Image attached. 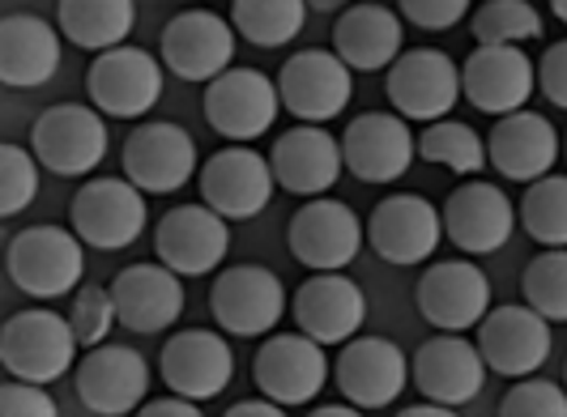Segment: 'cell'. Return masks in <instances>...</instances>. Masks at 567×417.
<instances>
[{
	"mask_svg": "<svg viewBox=\"0 0 567 417\" xmlns=\"http://www.w3.org/2000/svg\"><path fill=\"white\" fill-rule=\"evenodd\" d=\"M368 243L380 260L398 269L426 264L444 243V213L419 192L384 196L368 218Z\"/></svg>",
	"mask_w": 567,
	"mask_h": 417,
	"instance_id": "13",
	"label": "cell"
},
{
	"mask_svg": "<svg viewBox=\"0 0 567 417\" xmlns=\"http://www.w3.org/2000/svg\"><path fill=\"white\" fill-rule=\"evenodd\" d=\"M286 285L265 264H235L218 273L209 290V311L230 336H269L286 315Z\"/></svg>",
	"mask_w": 567,
	"mask_h": 417,
	"instance_id": "12",
	"label": "cell"
},
{
	"mask_svg": "<svg viewBox=\"0 0 567 417\" xmlns=\"http://www.w3.org/2000/svg\"><path fill=\"white\" fill-rule=\"evenodd\" d=\"M550 320L534 311V306H491L486 320L478 324V350H483L486 366L504 379H525L538 375L546 358H550Z\"/></svg>",
	"mask_w": 567,
	"mask_h": 417,
	"instance_id": "20",
	"label": "cell"
},
{
	"mask_svg": "<svg viewBox=\"0 0 567 417\" xmlns=\"http://www.w3.org/2000/svg\"><path fill=\"white\" fill-rule=\"evenodd\" d=\"M470 30L478 43H529L542 34V13L529 0H486Z\"/></svg>",
	"mask_w": 567,
	"mask_h": 417,
	"instance_id": "37",
	"label": "cell"
},
{
	"mask_svg": "<svg viewBox=\"0 0 567 417\" xmlns=\"http://www.w3.org/2000/svg\"><path fill=\"white\" fill-rule=\"evenodd\" d=\"M389 103L410 124L444 119L461 103V69L440 48H410L389 64Z\"/></svg>",
	"mask_w": 567,
	"mask_h": 417,
	"instance_id": "15",
	"label": "cell"
},
{
	"mask_svg": "<svg viewBox=\"0 0 567 417\" xmlns=\"http://www.w3.org/2000/svg\"><path fill=\"white\" fill-rule=\"evenodd\" d=\"M69 320H73V333H78V341H82L85 350L103 345V341L112 336L115 324H120V311H115L112 285H107V290H103V285H82V290L73 294Z\"/></svg>",
	"mask_w": 567,
	"mask_h": 417,
	"instance_id": "39",
	"label": "cell"
},
{
	"mask_svg": "<svg viewBox=\"0 0 567 417\" xmlns=\"http://www.w3.org/2000/svg\"><path fill=\"white\" fill-rule=\"evenodd\" d=\"M39 154L22 145H0V218H18L39 196Z\"/></svg>",
	"mask_w": 567,
	"mask_h": 417,
	"instance_id": "38",
	"label": "cell"
},
{
	"mask_svg": "<svg viewBox=\"0 0 567 417\" xmlns=\"http://www.w3.org/2000/svg\"><path fill=\"white\" fill-rule=\"evenodd\" d=\"M516 213L538 248H567V175H542L525 184Z\"/></svg>",
	"mask_w": 567,
	"mask_h": 417,
	"instance_id": "35",
	"label": "cell"
},
{
	"mask_svg": "<svg viewBox=\"0 0 567 417\" xmlns=\"http://www.w3.org/2000/svg\"><path fill=\"white\" fill-rule=\"evenodd\" d=\"M200 200L209 209H218L227 222H248L256 213H265L269 196H274V163L265 154H256L252 145L230 140L227 149H218L214 158H205L200 167Z\"/></svg>",
	"mask_w": 567,
	"mask_h": 417,
	"instance_id": "14",
	"label": "cell"
},
{
	"mask_svg": "<svg viewBox=\"0 0 567 417\" xmlns=\"http://www.w3.org/2000/svg\"><path fill=\"white\" fill-rule=\"evenodd\" d=\"M564 384H567V362H564Z\"/></svg>",
	"mask_w": 567,
	"mask_h": 417,
	"instance_id": "51",
	"label": "cell"
},
{
	"mask_svg": "<svg viewBox=\"0 0 567 417\" xmlns=\"http://www.w3.org/2000/svg\"><path fill=\"white\" fill-rule=\"evenodd\" d=\"M60 69V30L34 13H9L0 22V82L9 90L48 85Z\"/></svg>",
	"mask_w": 567,
	"mask_h": 417,
	"instance_id": "31",
	"label": "cell"
},
{
	"mask_svg": "<svg viewBox=\"0 0 567 417\" xmlns=\"http://www.w3.org/2000/svg\"><path fill=\"white\" fill-rule=\"evenodd\" d=\"M274 175L278 188L290 196H324L341 179L346 154L333 133H324V124H299L274 140Z\"/></svg>",
	"mask_w": 567,
	"mask_h": 417,
	"instance_id": "29",
	"label": "cell"
},
{
	"mask_svg": "<svg viewBox=\"0 0 567 417\" xmlns=\"http://www.w3.org/2000/svg\"><path fill=\"white\" fill-rule=\"evenodd\" d=\"M316 13H341V9H350L354 0H308Z\"/></svg>",
	"mask_w": 567,
	"mask_h": 417,
	"instance_id": "48",
	"label": "cell"
},
{
	"mask_svg": "<svg viewBox=\"0 0 567 417\" xmlns=\"http://www.w3.org/2000/svg\"><path fill=\"white\" fill-rule=\"evenodd\" d=\"M546 9L555 13V22H564L567 27V0H546Z\"/></svg>",
	"mask_w": 567,
	"mask_h": 417,
	"instance_id": "49",
	"label": "cell"
},
{
	"mask_svg": "<svg viewBox=\"0 0 567 417\" xmlns=\"http://www.w3.org/2000/svg\"><path fill=\"white\" fill-rule=\"evenodd\" d=\"M112 299L120 311V324L128 333H167L171 324L184 315V281L175 269L158 264H128L112 281Z\"/></svg>",
	"mask_w": 567,
	"mask_h": 417,
	"instance_id": "28",
	"label": "cell"
},
{
	"mask_svg": "<svg viewBox=\"0 0 567 417\" xmlns=\"http://www.w3.org/2000/svg\"><path fill=\"white\" fill-rule=\"evenodd\" d=\"M73 230L82 234V243L99 251H120L137 243L145 230V192L124 175V179H85L73 205H69Z\"/></svg>",
	"mask_w": 567,
	"mask_h": 417,
	"instance_id": "7",
	"label": "cell"
},
{
	"mask_svg": "<svg viewBox=\"0 0 567 417\" xmlns=\"http://www.w3.org/2000/svg\"><path fill=\"white\" fill-rule=\"evenodd\" d=\"M286 243L303 269L333 273L354 264L359 248L368 243V226L359 222L350 205H341L333 196H308V205H299L286 226Z\"/></svg>",
	"mask_w": 567,
	"mask_h": 417,
	"instance_id": "5",
	"label": "cell"
},
{
	"mask_svg": "<svg viewBox=\"0 0 567 417\" xmlns=\"http://www.w3.org/2000/svg\"><path fill=\"white\" fill-rule=\"evenodd\" d=\"M419 158L431 163V167H444L453 170V175H478L486 170V140L470 128V124H461V119H431L423 128V137H419Z\"/></svg>",
	"mask_w": 567,
	"mask_h": 417,
	"instance_id": "34",
	"label": "cell"
},
{
	"mask_svg": "<svg viewBox=\"0 0 567 417\" xmlns=\"http://www.w3.org/2000/svg\"><path fill=\"white\" fill-rule=\"evenodd\" d=\"M504 417H567V384H550L538 375H525V379H512V388L499 396V409Z\"/></svg>",
	"mask_w": 567,
	"mask_h": 417,
	"instance_id": "40",
	"label": "cell"
},
{
	"mask_svg": "<svg viewBox=\"0 0 567 417\" xmlns=\"http://www.w3.org/2000/svg\"><path fill=\"white\" fill-rule=\"evenodd\" d=\"M486 371L491 366L474 341H465L461 333H440L423 341L414 354V388L423 392L426 400L461 409L483 392Z\"/></svg>",
	"mask_w": 567,
	"mask_h": 417,
	"instance_id": "26",
	"label": "cell"
},
{
	"mask_svg": "<svg viewBox=\"0 0 567 417\" xmlns=\"http://www.w3.org/2000/svg\"><path fill=\"white\" fill-rule=\"evenodd\" d=\"M333 52L354 73H389V64L405 52V27L384 4H350L333 22Z\"/></svg>",
	"mask_w": 567,
	"mask_h": 417,
	"instance_id": "30",
	"label": "cell"
},
{
	"mask_svg": "<svg viewBox=\"0 0 567 417\" xmlns=\"http://www.w3.org/2000/svg\"><path fill=\"white\" fill-rule=\"evenodd\" d=\"M461 90L486 115L520 112L538 90V64L520 43H478L461 64Z\"/></svg>",
	"mask_w": 567,
	"mask_h": 417,
	"instance_id": "19",
	"label": "cell"
},
{
	"mask_svg": "<svg viewBox=\"0 0 567 417\" xmlns=\"http://www.w3.org/2000/svg\"><path fill=\"white\" fill-rule=\"evenodd\" d=\"M278 90H282V107L299 124H329L354 98V69L338 52L308 48L278 69Z\"/></svg>",
	"mask_w": 567,
	"mask_h": 417,
	"instance_id": "10",
	"label": "cell"
},
{
	"mask_svg": "<svg viewBox=\"0 0 567 417\" xmlns=\"http://www.w3.org/2000/svg\"><path fill=\"white\" fill-rule=\"evenodd\" d=\"M341 154L359 184H398L419 158V137L401 112H363L346 124Z\"/></svg>",
	"mask_w": 567,
	"mask_h": 417,
	"instance_id": "16",
	"label": "cell"
},
{
	"mask_svg": "<svg viewBox=\"0 0 567 417\" xmlns=\"http://www.w3.org/2000/svg\"><path fill=\"white\" fill-rule=\"evenodd\" d=\"M158 375L171 392H184L193 400H214L227 392L230 375H235V350L223 333L184 329L163 345Z\"/></svg>",
	"mask_w": 567,
	"mask_h": 417,
	"instance_id": "25",
	"label": "cell"
},
{
	"mask_svg": "<svg viewBox=\"0 0 567 417\" xmlns=\"http://www.w3.org/2000/svg\"><path fill=\"white\" fill-rule=\"evenodd\" d=\"M401 417H453L456 409H449V405H440V400H419V405H410V409H398Z\"/></svg>",
	"mask_w": 567,
	"mask_h": 417,
	"instance_id": "46",
	"label": "cell"
},
{
	"mask_svg": "<svg viewBox=\"0 0 567 417\" xmlns=\"http://www.w3.org/2000/svg\"><path fill=\"white\" fill-rule=\"evenodd\" d=\"M56 22H60V34L73 48L107 52V48H120L133 34L137 4L133 0H60Z\"/></svg>",
	"mask_w": 567,
	"mask_h": 417,
	"instance_id": "32",
	"label": "cell"
},
{
	"mask_svg": "<svg viewBox=\"0 0 567 417\" xmlns=\"http://www.w3.org/2000/svg\"><path fill=\"white\" fill-rule=\"evenodd\" d=\"M282 112V90L260 69H227L205 85V119L218 137L248 140L265 137Z\"/></svg>",
	"mask_w": 567,
	"mask_h": 417,
	"instance_id": "8",
	"label": "cell"
},
{
	"mask_svg": "<svg viewBox=\"0 0 567 417\" xmlns=\"http://www.w3.org/2000/svg\"><path fill=\"white\" fill-rule=\"evenodd\" d=\"M329 371H333V362L324 354V345L308 333H269V341L252 358L256 388L286 409L312 405L329 384Z\"/></svg>",
	"mask_w": 567,
	"mask_h": 417,
	"instance_id": "6",
	"label": "cell"
},
{
	"mask_svg": "<svg viewBox=\"0 0 567 417\" xmlns=\"http://www.w3.org/2000/svg\"><path fill=\"white\" fill-rule=\"evenodd\" d=\"M158 52L179 82L209 85L218 73H227L235 60V22L209 13V9H184L163 27Z\"/></svg>",
	"mask_w": 567,
	"mask_h": 417,
	"instance_id": "18",
	"label": "cell"
},
{
	"mask_svg": "<svg viewBox=\"0 0 567 417\" xmlns=\"http://www.w3.org/2000/svg\"><path fill=\"white\" fill-rule=\"evenodd\" d=\"M308 9V0H235L230 22L252 48H286L303 30Z\"/></svg>",
	"mask_w": 567,
	"mask_h": 417,
	"instance_id": "33",
	"label": "cell"
},
{
	"mask_svg": "<svg viewBox=\"0 0 567 417\" xmlns=\"http://www.w3.org/2000/svg\"><path fill=\"white\" fill-rule=\"evenodd\" d=\"M163 77H167V64L154 60L142 48H107V52H94L90 69H85V94L90 103L112 119H142L158 107L163 98Z\"/></svg>",
	"mask_w": 567,
	"mask_h": 417,
	"instance_id": "3",
	"label": "cell"
},
{
	"mask_svg": "<svg viewBox=\"0 0 567 417\" xmlns=\"http://www.w3.org/2000/svg\"><path fill=\"white\" fill-rule=\"evenodd\" d=\"M419 311L440 333H470L491 311V281L470 260H440L419 278Z\"/></svg>",
	"mask_w": 567,
	"mask_h": 417,
	"instance_id": "23",
	"label": "cell"
},
{
	"mask_svg": "<svg viewBox=\"0 0 567 417\" xmlns=\"http://www.w3.org/2000/svg\"><path fill=\"white\" fill-rule=\"evenodd\" d=\"M564 158H567V133H564Z\"/></svg>",
	"mask_w": 567,
	"mask_h": 417,
	"instance_id": "50",
	"label": "cell"
},
{
	"mask_svg": "<svg viewBox=\"0 0 567 417\" xmlns=\"http://www.w3.org/2000/svg\"><path fill=\"white\" fill-rule=\"evenodd\" d=\"M9 278L30 299H64L82 285L85 251L78 230L64 226H27L9 239Z\"/></svg>",
	"mask_w": 567,
	"mask_h": 417,
	"instance_id": "2",
	"label": "cell"
},
{
	"mask_svg": "<svg viewBox=\"0 0 567 417\" xmlns=\"http://www.w3.org/2000/svg\"><path fill=\"white\" fill-rule=\"evenodd\" d=\"M516 222H520V213L508 200V192L499 184L474 179V175L444 200V234L465 256H495L512 239Z\"/></svg>",
	"mask_w": 567,
	"mask_h": 417,
	"instance_id": "22",
	"label": "cell"
},
{
	"mask_svg": "<svg viewBox=\"0 0 567 417\" xmlns=\"http://www.w3.org/2000/svg\"><path fill=\"white\" fill-rule=\"evenodd\" d=\"M137 414H142V417H197L200 414V400H193V396H184V392H171L167 388V396H154V400H145Z\"/></svg>",
	"mask_w": 567,
	"mask_h": 417,
	"instance_id": "44",
	"label": "cell"
},
{
	"mask_svg": "<svg viewBox=\"0 0 567 417\" xmlns=\"http://www.w3.org/2000/svg\"><path fill=\"white\" fill-rule=\"evenodd\" d=\"M333 379L350 405L389 409L414 379V362L405 358V350L389 336H350L333 362Z\"/></svg>",
	"mask_w": 567,
	"mask_h": 417,
	"instance_id": "9",
	"label": "cell"
},
{
	"mask_svg": "<svg viewBox=\"0 0 567 417\" xmlns=\"http://www.w3.org/2000/svg\"><path fill=\"white\" fill-rule=\"evenodd\" d=\"M525 303L542 311L550 324H567V248H542L525 264Z\"/></svg>",
	"mask_w": 567,
	"mask_h": 417,
	"instance_id": "36",
	"label": "cell"
},
{
	"mask_svg": "<svg viewBox=\"0 0 567 417\" xmlns=\"http://www.w3.org/2000/svg\"><path fill=\"white\" fill-rule=\"evenodd\" d=\"M78 333L73 320L48 306H30L4 320L0 329V366L18 379L56 384L78 366Z\"/></svg>",
	"mask_w": 567,
	"mask_h": 417,
	"instance_id": "1",
	"label": "cell"
},
{
	"mask_svg": "<svg viewBox=\"0 0 567 417\" xmlns=\"http://www.w3.org/2000/svg\"><path fill=\"white\" fill-rule=\"evenodd\" d=\"M286 414V405H278L274 396H252V400H235L227 409V417H282Z\"/></svg>",
	"mask_w": 567,
	"mask_h": 417,
	"instance_id": "45",
	"label": "cell"
},
{
	"mask_svg": "<svg viewBox=\"0 0 567 417\" xmlns=\"http://www.w3.org/2000/svg\"><path fill=\"white\" fill-rule=\"evenodd\" d=\"M290 315H295L299 333L316 336L320 345H346L350 336H359L363 320H368V294L359 290V281H350L341 269L312 273L295 290Z\"/></svg>",
	"mask_w": 567,
	"mask_h": 417,
	"instance_id": "24",
	"label": "cell"
},
{
	"mask_svg": "<svg viewBox=\"0 0 567 417\" xmlns=\"http://www.w3.org/2000/svg\"><path fill=\"white\" fill-rule=\"evenodd\" d=\"M107 124L99 107L85 103H56L34 119L30 128V149L39 154L43 170L60 179H85L90 170L103 167L107 158Z\"/></svg>",
	"mask_w": 567,
	"mask_h": 417,
	"instance_id": "4",
	"label": "cell"
},
{
	"mask_svg": "<svg viewBox=\"0 0 567 417\" xmlns=\"http://www.w3.org/2000/svg\"><path fill=\"white\" fill-rule=\"evenodd\" d=\"M538 90L546 94V103L567 112V39L550 43L546 56L538 60Z\"/></svg>",
	"mask_w": 567,
	"mask_h": 417,
	"instance_id": "43",
	"label": "cell"
},
{
	"mask_svg": "<svg viewBox=\"0 0 567 417\" xmlns=\"http://www.w3.org/2000/svg\"><path fill=\"white\" fill-rule=\"evenodd\" d=\"M120 167L145 196H171L200 170L197 140L188 137V128L171 119H150L124 140Z\"/></svg>",
	"mask_w": 567,
	"mask_h": 417,
	"instance_id": "11",
	"label": "cell"
},
{
	"mask_svg": "<svg viewBox=\"0 0 567 417\" xmlns=\"http://www.w3.org/2000/svg\"><path fill=\"white\" fill-rule=\"evenodd\" d=\"M56 396L48 392V384L34 379H18L9 375L0 388V417H56Z\"/></svg>",
	"mask_w": 567,
	"mask_h": 417,
	"instance_id": "41",
	"label": "cell"
},
{
	"mask_svg": "<svg viewBox=\"0 0 567 417\" xmlns=\"http://www.w3.org/2000/svg\"><path fill=\"white\" fill-rule=\"evenodd\" d=\"M564 145L555 124L538 112H508L495 119L491 137H486V158L512 184H534L542 175H550L559 163Z\"/></svg>",
	"mask_w": 567,
	"mask_h": 417,
	"instance_id": "27",
	"label": "cell"
},
{
	"mask_svg": "<svg viewBox=\"0 0 567 417\" xmlns=\"http://www.w3.org/2000/svg\"><path fill=\"white\" fill-rule=\"evenodd\" d=\"M230 251V226L218 209L200 205H175L154 226V256L175 269L179 278H205L214 273Z\"/></svg>",
	"mask_w": 567,
	"mask_h": 417,
	"instance_id": "17",
	"label": "cell"
},
{
	"mask_svg": "<svg viewBox=\"0 0 567 417\" xmlns=\"http://www.w3.org/2000/svg\"><path fill=\"white\" fill-rule=\"evenodd\" d=\"M150 396V366L133 345H94L78 362V400L94 417H124Z\"/></svg>",
	"mask_w": 567,
	"mask_h": 417,
	"instance_id": "21",
	"label": "cell"
},
{
	"mask_svg": "<svg viewBox=\"0 0 567 417\" xmlns=\"http://www.w3.org/2000/svg\"><path fill=\"white\" fill-rule=\"evenodd\" d=\"M401 18L419 30H453L465 13L470 0H398Z\"/></svg>",
	"mask_w": 567,
	"mask_h": 417,
	"instance_id": "42",
	"label": "cell"
},
{
	"mask_svg": "<svg viewBox=\"0 0 567 417\" xmlns=\"http://www.w3.org/2000/svg\"><path fill=\"white\" fill-rule=\"evenodd\" d=\"M359 414H363V409H359V405H350L346 396H341L338 405H316L312 409V417H359Z\"/></svg>",
	"mask_w": 567,
	"mask_h": 417,
	"instance_id": "47",
	"label": "cell"
}]
</instances>
